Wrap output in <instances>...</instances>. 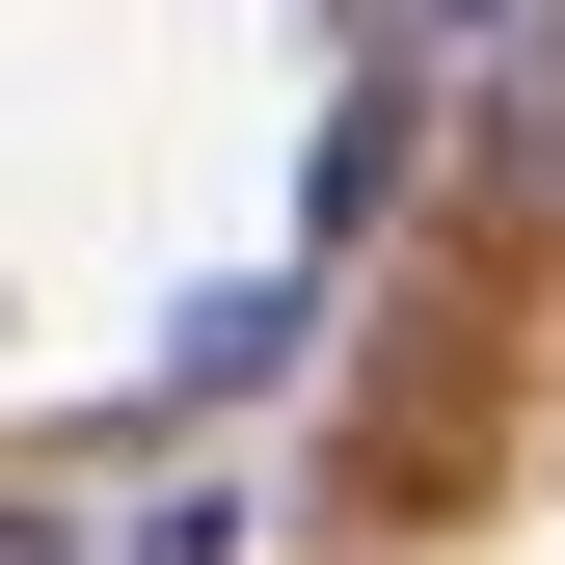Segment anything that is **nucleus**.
Listing matches in <instances>:
<instances>
[{
  "label": "nucleus",
  "mask_w": 565,
  "mask_h": 565,
  "mask_svg": "<svg viewBox=\"0 0 565 565\" xmlns=\"http://www.w3.org/2000/svg\"><path fill=\"white\" fill-rule=\"evenodd\" d=\"M512 189H565V54H539V82H512Z\"/></svg>",
  "instance_id": "nucleus-1"
}]
</instances>
